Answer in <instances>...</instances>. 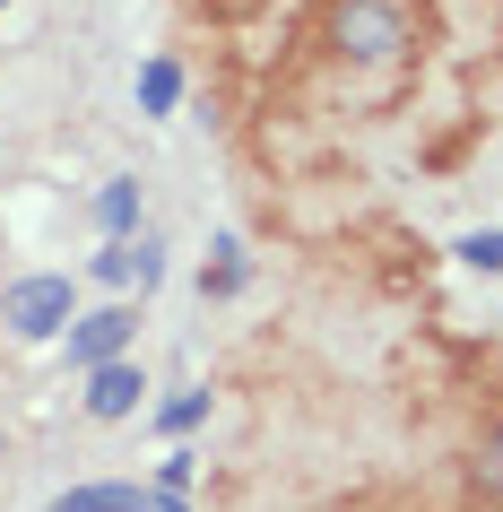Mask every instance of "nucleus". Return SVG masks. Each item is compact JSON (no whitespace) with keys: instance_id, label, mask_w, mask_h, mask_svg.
Here are the masks:
<instances>
[{"instance_id":"nucleus-1","label":"nucleus","mask_w":503,"mask_h":512,"mask_svg":"<svg viewBox=\"0 0 503 512\" xmlns=\"http://www.w3.org/2000/svg\"><path fill=\"white\" fill-rule=\"evenodd\" d=\"M0 322L18 330V339H53V330H70L79 322V287H70V278H18V287H9V296H0Z\"/></svg>"},{"instance_id":"nucleus-2","label":"nucleus","mask_w":503,"mask_h":512,"mask_svg":"<svg viewBox=\"0 0 503 512\" xmlns=\"http://www.w3.org/2000/svg\"><path fill=\"white\" fill-rule=\"evenodd\" d=\"M131 330H139V313H131V304H105V313H79V322H70V365H79V374H96V365H122V348H131Z\"/></svg>"},{"instance_id":"nucleus-3","label":"nucleus","mask_w":503,"mask_h":512,"mask_svg":"<svg viewBox=\"0 0 503 512\" xmlns=\"http://www.w3.org/2000/svg\"><path fill=\"white\" fill-rule=\"evenodd\" d=\"M339 44H347V53H365V61H382V53L408 44V27H399L391 0H347V9H339Z\"/></svg>"},{"instance_id":"nucleus-4","label":"nucleus","mask_w":503,"mask_h":512,"mask_svg":"<svg viewBox=\"0 0 503 512\" xmlns=\"http://www.w3.org/2000/svg\"><path fill=\"white\" fill-rule=\"evenodd\" d=\"M96 278H105V287H157L165 252L148 235H139V243H105V252H96Z\"/></svg>"},{"instance_id":"nucleus-5","label":"nucleus","mask_w":503,"mask_h":512,"mask_svg":"<svg viewBox=\"0 0 503 512\" xmlns=\"http://www.w3.org/2000/svg\"><path fill=\"white\" fill-rule=\"evenodd\" d=\"M139 391H148V374H139L131 356H122V365H96V374H87V417H131Z\"/></svg>"},{"instance_id":"nucleus-6","label":"nucleus","mask_w":503,"mask_h":512,"mask_svg":"<svg viewBox=\"0 0 503 512\" xmlns=\"http://www.w3.org/2000/svg\"><path fill=\"white\" fill-rule=\"evenodd\" d=\"M148 495L139 486H122V478H105V486H70V495H53L44 512H139Z\"/></svg>"},{"instance_id":"nucleus-7","label":"nucleus","mask_w":503,"mask_h":512,"mask_svg":"<svg viewBox=\"0 0 503 512\" xmlns=\"http://www.w3.org/2000/svg\"><path fill=\"white\" fill-rule=\"evenodd\" d=\"M96 226H105L113 243H131V226H139V183H105V191H96Z\"/></svg>"},{"instance_id":"nucleus-8","label":"nucleus","mask_w":503,"mask_h":512,"mask_svg":"<svg viewBox=\"0 0 503 512\" xmlns=\"http://www.w3.org/2000/svg\"><path fill=\"white\" fill-rule=\"evenodd\" d=\"M139 105L174 113V105H183V70H174V61H148V70H139Z\"/></svg>"},{"instance_id":"nucleus-9","label":"nucleus","mask_w":503,"mask_h":512,"mask_svg":"<svg viewBox=\"0 0 503 512\" xmlns=\"http://www.w3.org/2000/svg\"><path fill=\"white\" fill-rule=\"evenodd\" d=\"M200 417H209V391H174V400L157 408V426H165V434H191Z\"/></svg>"},{"instance_id":"nucleus-10","label":"nucleus","mask_w":503,"mask_h":512,"mask_svg":"<svg viewBox=\"0 0 503 512\" xmlns=\"http://www.w3.org/2000/svg\"><path fill=\"white\" fill-rule=\"evenodd\" d=\"M460 261H469V270H503V226H486V235H460Z\"/></svg>"},{"instance_id":"nucleus-11","label":"nucleus","mask_w":503,"mask_h":512,"mask_svg":"<svg viewBox=\"0 0 503 512\" xmlns=\"http://www.w3.org/2000/svg\"><path fill=\"white\" fill-rule=\"evenodd\" d=\"M183 486H191V452H165L157 460V495H183Z\"/></svg>"},{"instance_id":"nucleus-12","label":"nucleus","mask_w":503,"mask_h":512,"mask_svg":"<svg viewBox=\"0 0 503 512\" xmlns=\"http://www.w3.org/2000/svg\"><path fill=\"white\" fill-rule=\"evenodd\" d=\"M148 512H191V504H183V495H157V504H148Z\"/></svg>"},{"instance_id":"nucleus-13","label":"nucleus","mask_w":503,"mask_h":512,"mask_svg":"<svg viewBox=\"0 0 503 512\" xmlns=\"http://www.w3.org/2000/svg\"><path fill=\"white\" fill-rule=\"evenodd\" d=\"M0 9H9V0H0Z\"/></svg>"}]
</instances>
